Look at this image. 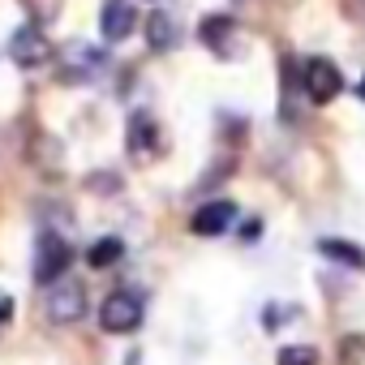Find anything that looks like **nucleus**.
Here are the masks:
<instances>
[{
    "label": "nucleus",
    "instance_id": "nucleus-1",
    "mask_svg": "<svg viewBox=\"0 0 365 365\" xmlns=\"http://www.w3.org/2000/svg\"><path fill=\"white\" fill-rule=\"evenodd\" d=\"M69 262H73L69 241H65V237H56V232H39V245H35V284L52 288L56 279H65Z\"/></svg>",
    "mask_w": 365,
    "mask_h": 365
},
{
    "label": "nucleus",
    "instance_id": "nucleus-2",
    "mask_svg": "<svg viewBox=\"0 0 365 365\" xmlns=\"http://www.w3.org/2000/svg\"><path fill=\"white\" fill-rule=\"evenodd\" d=\"M99 327L108 331V335H129V331H138L142 327V297L138 292H112V297H103V305H99Z\"/></svg>",
    "mask_w": 365,
    "mask_h": 365
},
{
    "label": "nucleus",
    "instance_id": "nucleus-3",
    "mask_svg": "<svg viewBox=\"0 0 365 365\" xmlns=\"http://www.w3.org/2000/svg\"><path fill=\"white\" fill-rule=\"evenodd\" d=\"M43 309H48V318L56 322V327H69V322H78L82 314H86V288H82V279H56L52 288H48V301H43Z\"/></svg>",
    "mask_w": 365,
    "mask_h": 365
},
{
    "label": "nucleus",
    "instance_id": "nucleus-4",
    "mask_svg": "<svg viewBox=\"0 0 365 365\" xmlns=\"http://www.w3.org/2000/svg\"><path fill=\"white\" fill-rule=\"evenodd\" d=\"M301 91H305L314 103H331V99L344 91L339 65H331L327 56H309V61L301 65Z\"/></svg>",
    "mask_w": 365,
    "mask_h": 365
},
{
    "label": "nucleus",
    "instance_id": "nucleus-5",
    "mask_svg": "<svg viewBox=\"0 0 365 365\" xmlns=\"http://www.w3.org/2000/svg\"><path fill=\"white\" fill-rule=\"evenodd\" d=\"M108 65V56H103V48H95V43H69L65 52H61V78L65 82H86V78H95L99 69Z\"/></svg>",
    "mask_w": 365,
    "mask_h": 365
},
{
    "label": "nucleus",
    "instance_id": "nucleus-6",
    "mask_svg": "<svg viewBox=\"0 0 365 365\" xmlns=\"http://www.w3.org/2000/svg\"><path fill=\"white\" fill-rule=\"evenodd\" d=\"M9 56L22 65V69H35V65H43V61H52V39L43 35V26H22V31H14V39H9Z\"/></svg>",
    "mask_w": 365,
    "mask_h": 365
},
{
    "label": "nucleus",
    "instance_id": "nucleus-7",
    "mask_svg": "<svg viewBox=\"0 0 365 365\" xmlns=\"http://www.w3.org/2000/svg\"><path fill=\"white\" fill-rule=\"evenodd\" d=\"M138 26V9L129 5V0H103V9H99V31L108 43H120L129 39Z\"/></svg>",
    "mask_w": 365,
    "mask_h": 365
},
{
    "label": "nucleus",
    "instance_id": "nucleus-8",
    "mask_svg": "<svg viewBox=\"0 0 365 365\" xmlns=\"http://www.w3.org/2000/svg\"><path fill=\"white\" fill-rule=\"evenodd\" d=\"M232 224H237V207H232V202H224V198H215V202L198 207V211H194V220H190V228H194L198 237H220V232H228Z\"/></svg>",
    "mask_w": 365,
    "mask_h": 365
},
{
    "label": "nucleus",
    "instance_id": "nucleus-9",
    "mask_svg": "<svg viewBox=\"0 0 365 365\" xmlns=\"http://www.w3.org/2000/svg\"><path fill=\"white\" fill-rule=\"evenodd\" d=\"M202 43L215 52V56H232V43H237V26H232V18H224V14H211V18H202Z\"/></svg>",
    "mask_w": 365,
    "mask_h": 365
},
{
    "label": "nucleus",
    "instance_id": "nucleus-10",
    "mask_svg": "<svg viewBox=\"0 0 365 365\" xmlns=\"http://www.w3.org/2000/svg\"><path fill=\"white\" fill-rule=\"evenodd\" d=\"M125 142H129V155H133V159H146V155L155 150V142H159L155 120H150L146 112H133V116H129V133H125Z\"/></svg>",
    "mask_w": 365,
    "mask_h": 365
},
{
    "label": "nucleus",
    "instance_id": "nucleus-11",
    "mask_svg": "<svg viewBox=\"0 0 365 365\" xmlns=\"http://www.w3.org/2000/svg\"><path fill=\"white\" fill-rule=\"evenodd\" d=\"M146 43L155 48V52H168L172 43H176V22H172V14H163V9H155L146 22Z\"/></svg>",
    "mask_w": 365,
    "mask_h": 365
},
{
    "label": "nucleus",
    "instance_id": "nucleus-12",
    "mask_svg": "<svg viewBox=\"0 0 365 365\" xmlns=\"http://www.w3.org/2000/svg\"><path fill=\"white\" fill-rule=\"evenodd\" d=\"M318 250L327 254V258H335V262H344V267H365V250H356L352 241H335V237H327V241H318Z\"/></svg>",
    "mask_w": 365,
    "mask_h": 365
},
{
    "label": "nucleus",
    "instance_id": "nucleus-13",
    "mask_svg": "<svg viewBox=\"0 0 365 365\" xmlns=\"http://www.w3.org/2000/svg\"><path fill=\"white\" fill-rule=\"evenodd\" d=\"M120 254H125V245H120V237H99L91 250H86V262L91 267H112V262H120Z\"/></svg>",
    "mask_w": 365,
    "mask_h": 365
},
{
    "label": "nucleus",
    "instance_id": "nucleus-14",
    "mask_svg": "<svg viewBox=\"0 0 365 365\" xmlns=\"http://www.w3.org/2000/svg\"><path fill=\"white\" fill-rule=\"evenodd\" d=\"M275 365H318V352L309 344H288V348H279Z\"/></svg>",
    "mask_w": 365,
    "mask_h": 365
},
{
    "label": "nucleus",
    "instance_id": "nucleus-15",
    "mask_svg": "<svg viewBox=\"0 0 365 365\" xmlns=\"http://www.w3.org/2000/svg\"><path fill=\"white\" fill-rule=\"evenodd\" d=\"M22 5L31 9V18H35V26L39 22H48V18H56L61 14V0H22Z\"/></svg>",
    "mask_w": 365,
    "mask_h": 365
},
{
    "label": "nucleus",
    "instance_id": "nucleus-16",
    "mask_svg": "<svg viewBox=\"0 0 365 365\" xmlns=\"http://www.w3.org/2000/svg\"><path fill=\"white\" fill-rule=\"evenodd\" d=\"M9 314H14V301H9L5 292H0V322H9Z\"/></svg>",
    "mask_w": 365,
    "mask_h": 365
},
{
    "label": "nucleus",
    "instance_id": "nucleus-17",
    "mask_svg": "<svg viewBox=\"0 0 365 365\" xmlns=\"http://www.w3.org/2000/svg\"><path fill=\"white\" fill-rule=\"evenodd\" d=\"M356 95H361V99H365V78H361V86H356Z\"/></svg>",
    "mask_w": 365,
    "mask_h": 365
}]
</instances>
